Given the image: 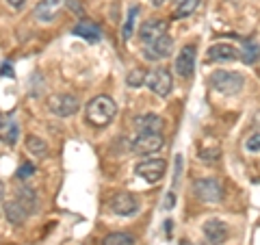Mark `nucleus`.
Here are the masks:
<instances>
[{
    "instance_id": "35",
    "label": "nucleus",
    "mask_w": 260,
    "mask_h": 245,
    "mask_svg": "<svg viewBox=\"0 0 260 245\" xmlns=\"http://www.w3.org/2000/svg\"><path fill=\"white\" fill-rule=\"evenodd\" d=\"M3 193H5V185L0 182V198H3Z\"/></svg>"
},
{
    "instance_id": "19",
    "label": "nucleus",
    "mask_w": 260,
    "mask_h": 245,
    "mask_svg": "<svg viewBox=\"0 0 260 245\" xmlns=\"http://www.w3.org/2000/svg\"><path fill=\"white\" fill-rule=\"evenodd\" d=\"M5 215H7V219H9L11 224H15V226H20L24 219L28 217V213H26V210H24L15 200H11V202L5 204Z\"/></svg>"
},
{
    "instance_id": "9",
    "label": "nucleus",
    "mask_w": 260,
    "mask_h": 245,
    "mask_svg": "<svg viewBox=\"0 0 260 245\" xmlns=\"http://www.w3.org/2000/svg\"><path fill=\"white\" fill-rule=\"evenodd\" d=\"M172 52H174V37H169V35H162L154 44L143 46V56L148 61H162Z\"/></svg>"
},
{
    "instance_id": "11",
    "label": "nucleus",
    "mask_w": 260,
    "mask_h": 245,
    "mask_svg": "<svg viewBox=\"0 0 260 245\" xmlns=\"http://www.w3.org/2000/svg\"><path fill=\"white\" fill-rule=\"evenodd\" d=\"M176 72L182 78H191L193 76V72H195V46L193 44L182 46V50L178 52V56H176Z\"/></svg>"
},
{
    "instance_id": "4",
    "label": "nucleus",
    "mask_w": 260,
    "mask_h": 245,
    "mask_svg": "<svg viewBox=\"0 0 260 245\" xmlns=\"http://www.w3.org/2000/svg\"><path fill=\"white\" fill-rule=\"evenodd\" d=\"M109 208H111L113 215L133 217V215L139 213V200H137L133 193H128V191H119L109 200Z\"/></svg>"
},
{
    "instance_id": "23",
    "label": "nucleus",
    "mask_w": 260,
    "mask_h": 245,
    "mask_svg": "<svg viewBox=\"0 0 260 245\" xmlns=\"http://www.w3.org/2000/svg\"><path fill=\"white\" fill-rule=\"evenodd\" d=\"M102 245H135V236L128 232H111L102 239Z\"/></svg>"
},
{
    "instance_id": "10",
    "label": "nucleus",
    "mask_w": 260,
    "mask_h": 245,
    "mask_svg": "<svg viewBox=\"0 0 260 245\" xmlns=\"http://www.w3.org/2000/svg\"><path fill=\"white\" fill-rule=\"evenodd\" d=\"M162 35H167V22L160 20V18L148 20L145 24H141V28H139V39H141L143 46L154 44V42H156V39H160Z\"/></svg>"
},
{
    "instance_id": "8",
    "label": "nucleus",
    "mask_w": 260,
    "mask_h": 245,
    "mask_svg": "<svg viewBox=\"0 0 260 245\" xmlns=\"http://www.w3.org/2000/svg\"><path fill=\"white\" fill-rule=\"evenodd\" d=\"M162 145H165L162 133H139L133 141V150L141 157H150V154H156Z\"/></svg>"
},
{
    "instance_id": "25",
    "label": "nucleus",
    "mask_w": 260,
    "mask_h": 245,
    "mask_svg": "<svg viewBox=\"0 0 260 245\" xmlns=\"http://www.w3.org/2000/svg\"><path fill=\"white\" fill-rule=\"evenodd\" d=\"M35 174V165H32L30 161H26V163H22V165L18 167V171H15V178H18V180H28V178Z\"/></svg>"
},
{
    "instance_id": "24",
    "label": "nucleus",
    "mask_w": 260,
    "mask_h": 245,
    "mask_svg": "<svg viewBox=\"0 0 260 245\" xmlns=\"http://www.w3.org/2000/svg\"><path fill=\"white\" fill-rule=\"evenodd\" d=\"M145 72L141 70V68H137V70H133L130 74L126 76V83L130 85V87H141V85H145Z\"/></svg>"
},
{
    "instance_id": "5",
    "label": "nucleus",
    "mask_w": 260,
    "mask_h": 245,
    "mask_svg": "<svg viewBox=\"0 0 260 245\" xmlns=\"http://www.w3.org/2000/svg\"><path fill=\"white\" fill-rule=\"evenodd\" d=\"M145 85H148L156 96L167 98L174 89V78H172V74H169L167 68H156L145 76Z\"/></svg>"
},
{
    "instance_id": "20",
    "label": "nucleus",
    "mask_w": 260,
    "mask_h": 245,
    "mask_svg": "<svg viewBox=\"0 0 260 245\" xmlns=\"http://www.w3.org/2000/svg\"><path fill=\"white\" fill-rule=\"evenodd\" d=\"M202 0H178V7L174 11V20H182V18H189V15H193L195 11H198Z\"/></svg>"
},
{
    "instance_id": "1",
    "label": "nucleus",
    "mask_w": 260,
    "mask_h": 245,
    "mask_svg": "<svg viewBox=\"0 0 260 245\" xmlns=\"http://www.w3.org/2000/svg\"><path fill=\"white\" fill-rule=\"evenodd\" d=\"M115 115H117V104L109 96H95L93 100H89V104L85 107L87 124H91L95 128L109 126Z\"/></svg>"
},
{
    "instance_id": "16",
    "label": "nucleus",
    "mask_w": 260,
    "mask_h": 245,
    "mask_svg": "<svg viewBox=\"0 0 260 245\" xmlns=\"http://www.w3.org/2000/svg\"><path fill=\"white\" fill-rule=\"evenodd\" d=\"M135 126L139 128V133H160L162 126H165V119L156 113H143L135 119Z\"/></svg>"
},
{
    "instance_id": "34",
    "label": "nucleus",
    "mask_w": 260,
    "mask_h": 245,
    "mask_svg": "<svg viewBox=\"0 0 260 245\" xmlns=\"http://www.w3.org/2000/svg\"><path fill=\"white\" fill-rule=\"evenodd\" d=\"M150 3H152V5H154V7H160V5H162V3H165V0H150Z\"/></svg>"
},
{
    "instance_id": "27",
    "label": "nucleus",
    "mask_w": 260,
    "mask_h": 245,
    "mask_svg": "<svg viewBox=\"0 0 260 245\" xmlns=\"http://www.w3.org/2000/svg\"><path fill=\"white\" fill-rule=\"evenodd\" d=\"M18 135H20V126L18 124H9V133H7V137H5V143L13 145L15 141H18Z\"/></svg>"
},
{
    "instance_id": "29",
    "label": "nucleus",
    "mask_w": 260,
    "mask_h": 245,
    "mask_svg": "<svg viewBox=\"0 0 260 245\" xmlns=\"http://www.w3.org/2000/svg\"><path fill=\"white\" fill-rule=\"evenodd\" d=\"M200 159H204L206 163H213V161L219 159V150L217 148H213V150H202L200 152Z\"/></svg>"
},
{
    "instance_id": "3",
    "label": "nucleus",
    "mask_w": 260,
    "mask_h": 245,
    "mask_svg": "<svg viewBox=\"0 0 260 245\" xmlns=\"http://www.w3.org/2000/svg\"><path fill=\"white\" fill-rule=\"evenodd\" d=\"M193 193L202 202L215 204L223 200V185L217 178H200V180L193 182Z\"/></svg>"
},
{
    "instance_id": "15",
    "label": "nucleus",
    "mask_w": 260,
    "mask_h": 245,
    "mask_svg": "<svg viewBox=\"0 0 260 245\" xmlns=\"http://www.w3.org/2000/svg\"><path fill=\"white\" fill-rule=\"evenodd\" d=\"M208 61H217V63H228L239 59V50L230 44H215L208 48Z\"/></svg>"
},
{
    "instance_id": "12",
    "label": "nucleus",
    "mask_w": 260,
    "mask_h": 245,
    "mask_svg": "<svg viewBox=\"0 0 260 245\" xmlns=\"http://www.w3.org/2000/svg\"><path fill=\"white\" fill-rule=\"evenodd\" d=\"M202 232H204L206 241L210 245H221L228 241V236H230V230H228V224L219 222V219H208L202 228Z\"/></svg>"
},
{
    "instance_id": "31",
    "label": "nucleus",
    "mask_w": 260,
    "mask_h": 245,
    "mask_svg": "<svg viewBox=\"0 0 260 245\" xmlns=\"http://www.w3.org/2000/svg\"><path fill=\"white\" fill-rule=\"evenodd\" d=\"M7 3H9V7L11 9H15V11H20L24 5H26V0H7Z\"/></svg>"
},
{
    "instance_id": "18",
    "label": "nucleus",
    "mask_w": 260,
    "mask_h": 245,
    "mask_svg": "<svg viewBox=\"0 0 260 245\" xmlns=\"http://www.w3.org/2000/svg\"><path fill=\"white\" fill-rule=\"evenodd\" d=\"M239 59L245 63V65H254L260 59V44L254 42V39H247V42H243V48L239 50Z\"/></svg>"
},
{
    "instance_id": "32",
    "label": "nucleus",
    "mask_w": 260,
    "mask_h": 245,
    "mask_svg": "<svg viewBox=\"0 0 260 245\" xmlns=\"http://www.w3.org/2000/svg\"><path fill=\"white\" fill-rule=\"evenodd\" d=\"M0 74H3V76H9V78L15 76V74H13V68H11L9 63H3V72H0Z\"/></svg>"
},
{
    "instance_id": "26",
    "label": "nucleus",
    "mask_w": 260,
    "mask_h": 245,
    "mask_svg": "<svg viewBox=\"0 0 260 245\" xmlns=\"http://www.w3.org/2000/svg\"><path fill=\"white\" fill-rule=\"evenodd\" d=\"M245 148H247L249 152H260V133H254L251 137H247Z\"/></svg>"
},
{
    "instance_id": "2",
    "label": "nucleus",
    "mask_w": 260,
    "mask_h": 245,
    "mask_svg": "<svg viewBox=\"0 0 260 245\" xmlns=\"http://www.w3.org/2000/svg\"><path fill=\"white\" fill-rule=\"evenodd\" d=\"M208 85L219 94L225 96H234L239 94L243 85H245V76L241 72H230V70H217L208 76Z\"/></svg>"
},
{
    "instance_id": "7",
    "label": "nucleus",
    "mask_w": 260,
    "mask_h": 245,
    "mask_svg": "<svg viewBox=\"0 0 260 245\" xmlns=\"http://www.w3.org/2000/svg\"><path fill=\"white\" fill-rule=\"evenodd\" d=\"M135 174L143 178L145 182L156 185L162 176H165V161L162 159H143L135 165Z\"/></svg>"
},
{
    "instance_id": "22",
    "label": "nucleus",
    "mask_w": 260,
    "mask_h": 245,
    "mask_svg": "<svg viewBox=\"0 0 260 245\" xmlns=\"http://www.w3.org/2000/svg\"><path fill=\"white\" fill-rule=\"evenodd\" d=\"M26 150H28L30 154H35V157H44V154L48 152V143L44 141L42 137L28 135V137H26Z\"/></svg>"
},
{
    "instance_id": "30",
    "label": "nucleus",
    "mask_w": 260,
    "mask_h": 245,
    "mask_svg": "<svg viewBox=\"0 0 260 245\" xmlns=\"http://www.w3.org/2000/svg\"><path fill=\"white\" fill-rule=\"evenodd\" d=\"M182 154H178L176 157V176H174V185H178V180H180V171H182Z\"/></svg>"
},
{
    "instance_id": "6",
    "label": "nucleus",
    "mask_w": 260,
    "mask_h": 245,
    "mask_svg": "<svg viewBox=\"0 0 260 245\" xmlns=\"http://www.w3.org/2000/svg\"><path fill=\"white\" fill-rule=\"evenodd\" d=\"M48 109L56 117H70L78 111V98L72 94H52L48 98Z\"/></svg>"
},
{
    "instance_id": "21",
    "label": "nucleus",
    "mask_w": 260,
    "mask_h": 245,
    "mask_svg": "<svg viewBox=\"0 0 260 245\" xmlns=\"http://www.w3.org/2000/svg\"><path fill=\"white\" fill-rule=\"evenodd\" d=\"M137 18H139V7H133L126 15V22L121 26V42H128L133 37V30H135V24H137Z\"/></svg>"
},
{
    "instance_id": "28",
    "label": "nucleus",
    "mask_w": 260,
    "mask_h": 245,
    "mask_svg": "<svg viewBox=\"0 0 260 245\" xmlns=\"http://www.w3.org/2000/svg\"><path fill=\"white\" fill-rule=\"evenodd\" d=\"M65 5H68V9H70V11H74L76 15H80V18L85 15V9H83V5H80L78 0H65Z\"/></svg>"
},
{
    "instance_id": "13",
    "label": "nucleus",
    "mask_w": 260,
    "mask_h": 245,
    "mask_svg": "<svg viewBox=\"0 0 260 245\" xmlns=\"http://www.w3.org/2000/svg\"><path fill=\"white\" fill-rule=\"evenodd\" d=\"M63 5H65L63 0H39L32 15H35L37 22H54L56 15L61 13Z\"/></svg>"
},
{
    "instance_id": "33",
    "label": "nucleus",
    "mask_w": 260,
    "mask_h": 245,
    "mask_svg": "<svg viewBox=\"0 0 260 245\" xmlns=\"http://www.w3.org/2000/svg\"><path fill=\"white\" fill-rule=\"evenodd\" d=\"M174 206V193H169L167 195V204H165V208H172Z\"/></svg>"
},
{
    "instance_id": "17",
    "label": "nucleus",
    "mask_w": 260,
    "mask_h": 245,
    "mask_svg": "<svg viewBox=\"0 0 260 245\" xmlns=\"http://www.w3.org/2000/svg\"><path fill=\"white\" fill-rule=\"evenodd\" d=\"M15 202H18L28 215L35 213V208H37V193H35V189H32V187L22 185L20 189L15 191Z\"/></svg>"
},
{
    "instance_id": "14",
    "label": "nucleus",
    "mask_w": 260,
    "mask_h": 245,
    "mask_svg": "<svg viewBox=\"0 0 260 245\" xmlns=\"http://www.w3.org/2000/svg\"><path fill=\"white\" fill-rule=\"evenodd\" d=\"M74 35H78V37H83L85 42H89V44H95V42H100L102 39V30H100V26H98L95 22H91V20H80L74 28Z\"/></svg>"
}]
</instances>
